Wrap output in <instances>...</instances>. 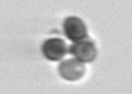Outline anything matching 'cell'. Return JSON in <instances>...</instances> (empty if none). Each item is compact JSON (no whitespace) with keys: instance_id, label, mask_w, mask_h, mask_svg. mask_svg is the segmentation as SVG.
I'll return each mask as SVG.
<instances>
[{"instance_id":"obj_1","label":"cell","mask_w":132,"mask_h":94,"mask_svg":"<svg viewBox=\"0 0 132 94\" xmlns=\"http://www.w3.org/2000/svg\"><path fill=\"white\" fill-rule=\"evenodd\" d=\"M64 33L74 43L80 42L88 38V28L86 24L79 17H67L64 22Z\"/></svg>"},{"instance_id":"obj_2","label":"cell","mask_w":132,"mask_h":94,"mask_svg":"<svg viewBox=\"0 0 132 94\" xmlns=\"http://www.w3.org/2000/svg\"><path fill=\"white\" fill-rule=\"evenodd\" d=\"M67 45L62 38L52 37L42 43V53L50 61H60L67 55Z\"/></svg>"},{"instance_id":"obj_3","label":"cell","mask_w":132,"mask_h":94,"mask_svg":"<svg viewBox=\"0 0 132 94\" xmlns=\"http://www.w3.org/2000/svg\"><path fill=\"white\" fill-rule=\"evenodd\" d=\"M69 51L75 59H78L81 62H92L98 56V50L94 41H90L88 38L80 42L72 43Z\"/></svg>"},{"instance_id":"obj_4","label":"cell","mask_w":132,"mask_h":94,"mask_svg":"<svg viewBox=\"0 0 132 94\" xmlns=\"http://www.w3.org/2000/svg\"><path fill=\"white\" fill-rule=\"evenodd\" d=\"M59 74H60L61 78L65 79V80H70V81L80 80L84 76V74H85L84 62L79 61L75 57L64 60L59 65Z\"/></svg>"}]
</instances>
